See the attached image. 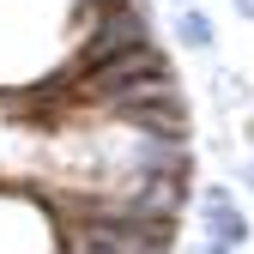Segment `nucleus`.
Masks as SVG:
<instances>
[{"instance_id": "f257e3e1", "label": "nucleus", "mask_w": 254, "mask_h": 254, "mask_svg": "<svg viewBox=\"0 0 254 254\" xmlns=\"http://www.w3.org/2000/svg\"><path fill=\"white\" fill-rule=\"evenodd\" d=\"M79 49L73 0H0V91L49 79Z\"/></svg>"}, {"instance_id": "f03ea898", "label": "nucleus", "mask_w": 254, "mask_h": 254, "mask_svg": "<svg viewBox=\"0 0 254 254\" xmlns=\"http://www.w3.org/2000/svg\"><path fill=\"white\" fill-rule=\"evenodd\" d=\"M0 254H61V224L30 188L0 182Z\"/></svg>"}, {"instance_id": "7ed1b4c3", "label": "nucleus", "mask_w": 254, "mask_h": 254, "mask_svg": "<svg viewBox=\"0 0 254 254\" xmlns=\"http://www.w3.org/2000/svg\"><path fill=\"white\" fill-rule=\"evenodd\" d=\"M194 200H200V230H206V236L230 242V248H248V242H254V224H248V212L236 206V194H230L224 182H206Z\"/></svg>"}, {"instance_id": "20e7f679", "label": "nucleus", "mask_w": 254, "mask_h": 254, "mask_svg": "<svg viewBox=\"0 0 254 254\" xmlns=\"http://www.w3.org/2000/svg\"><path fill=\"white\" fill-rule=\"evenodd\" d=\"M218 43V24L200 12V6H176V49H188V55H206Z\"/></svg>"}, {"instance_id": "39448f33", "label": "nucleus", "mask_w": 254, "mask_h": 254, "mask_svg": "<svg viewBox=\"0 0 254 254\" xmlns=\"http://www.w3.org/2000/svg\"><path fill=\"white\" fill-rule=\"evenodd\" d=\"M200 254H242V248H230V242H218V236H206V242H200Z\"/></svg>"}, {"instance_id": "423d86ee", "label": "nucleus", "mask_w": 254, "mask_h": 254, "mask_svg": "<svg viewBox=\"0 0 254 254\" xmlns=\"http://www.w3.org/2000/svg\"><path fill=\"white\" fill-rule=\"evenodd\" d=\"M236 12H242V18H254V0H236Z\"/></svg>"}, {"instance_id": "0eeeda50", "label": "nucleus", "mask_w": 254, "mask_h": 254, "mask_svg": "<svg viewBox=\"0 0 254 254\" xmlns=\"http://www.w3.org/2000/svg\"><path fill=\"white\" fill-rule=\"evenodd\" d=\"M242 182H248V188H254V157H248V164H242Z\"/></svg>"}, {"instance_id": "6e6552de", "label": "nucleus", "mask_w": 254, "mask_h": 254, "mask_svg": "<svg viewBox=\"0 0 254 254\" xmlns=\"http://www.w3.org/2000/svg\"><path fill=\"white\" fill-rule=\"evenodd\" d=\"M176 6H200V0H176Z\"/></svg>"}]
</instances>
